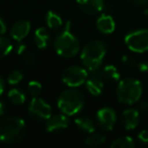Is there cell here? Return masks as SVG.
Returning a JSON list of instances; mask_svg holds the SVG:
<instances>
[{"label":"cell","instance_id":"obj_19","mask_svg":"<svg viewBox=\"0 0 148 148\" xmlns=\"http://www.w3.org/2000/svg\"><path fill=\"white\" fill-rule=\"evenodd\" d=\"M46 23H47L48 27L51 29H59L63 25V21H62L61 16L52 10H50L47 13Z\"/></svg>","mask_w":148,"mask_h":148},{"label":"cell","instance_id":"obj_34","mask_svg":"<svg viewBox=\"0 0 148 148\" xmlns=\"http://www.w3.org/2000/svg\"><path fill=\"white\" fill-rule=\"evenodd\" d=\"M25 50H27V47H25V45H19L18 47H17V54H18V55H21Z\"/></svg>","mask_w":148,"mask_h":148},{"label":"cell","instance_id":"obj_17","mask_svg":"<svg viewBox=\"0 0 148 148\" xmlns=\"http://www.w3.org/2000/svg\"><path fill=\"white\" fill-rule=\"evenodd\" d=\"M75 125L79 130L84 133H92L95 132V123L92 119L88 117H78L75 119Z\"/></svg>","mask_w":148,"mask_h":148},{"label":"cell","instance_id":"obj_21","mask_svg":"<svg viewBox=\"0 0 148 148\" xmlns=\"http://www.w3.org/2000/svg\"><path fill=\"white\" fill-rule=\"evenodd\" d=\"M135 146L133 138L130 136H122L119 137L111 144L112 148H133Z\"/></svg>","mask_w":148,"mask_h":148},{"label":"cell","instance_id":"obj_3","mask_svg":"<svg viewBox=\"0 0 148 148\" xmlns=\"http://www.w3.org/2000/svg\"><path fill=\"white\" fill-rule=\"evenodd\" d=\"M107 54V47L101 41L93 40L84 46L81 51L80 59L88 71L99 69Z\"/></svg>","mask_w":148,"mask_h":148},{"label":"cell","instance_id":"obj_13","mask_svg":"<svg viewBox=\"0 0 148 148\" xmlns=\"http://www.w3.org/2000/svg\"><path fill=\"white\" fill-rule=\"evenodd\" d=\"M140 121L139 111L137 109H128L123 112L122 124L126 130H133L138 126Z\"/></svg>","mask_w":148,"mask_h":148},{"label":"cell","instance_id":"obj_6","mask_svg":"<svg viewBox=\"0 0 148 148\" xmlns=\"http://www.w3.org/2000/svg\"><path fill=\"white\" fill-rule=\"evenodd\" d=\"M88 72L77 65L69 66L62 73V81L69 87H78L85 83Z\"/></svg>","mask_w":148,"mask_h":148},{"label":"cell","instance_id":"obj_7","mask_svg":"<svg viewBox=\"0 0 148 148\" xmlns=\"http://www.w3.org/2000/svg\"><path fill=\"white\" fill-rule=\"evenodd\" d=\"M125 43L135 53L148 51V29H136L129 33L125 37Z\"/></svg>","mask_w":148,"mask_h":148},{"label":"cell","instance_id":"obj_23","mask_svg":"<svg viewBox=\"0 0 148 148\" xmlns=\"http://www.w3.org/2000/svg\"><path fill=\"white\" fill-rule=\"evenodd\" d=\"M13 49L11 41L6 37H0V59L6 57Z\"/></svg>","mask_w":148,"mask_h":148},{"label":"cell","instance_id":"obj_10","mask_svg":"<svg viewBox=\"0 0 148 148\" xmlns=\"http://www.w3.org/2000/svg\"><path fill=\"white\" fill-rule=\"evenodd\" d=\"M105 82L106 81L101 75V69H97L89 71L85 84L89 93H91L92 95H99L103 92Z\"/></svg>","mask_w":148,"mask_h":148},{"label":"cell","instance_id":"obj_28","mask_svg":"<svg viewBox=\"0 0 148 148\" xmlns=\"http://www.w3.org/2000/svg\"><path fill=\"white\" fill-rule=\"evenodd\" d=\"M138 69L141 72H148V62L143 61L138 64Z\"/></svg>","mask_w":148,"mask_h":148},{"label":"cell","instance_id":"obj_1","mask_svg":"<svg viewBox=\"0 0 148 148\" xmlns=\"http://www.w3.org/2000/svg\"><path fill=\"white\" fill-rule=\"evenodd\" d=\"M27 125L21 118L7 116L0 119V142L5 144L19 143L27 135Z\"/></svg>","mask_w":148,"mask_h":148},{"label":"cell","instance_id":"obj_24","mask_svg":"<svg viewBox=\"0 0 148 148\" xmlns=\"http://www.w3.org/2000/svg\"><path fill=\"white\" fill-rule=\"evenodd\" d=\"M27 91L33 97H37L42 92V84L37 80H32L27 84Z\"/></svg>","mask_w":148,"mask_h":148},{"label":"cell","instance_id":"obj_11","mask_svg":"<svg viewBox=\"0 0 148 148\" xmlns=\"http://www.w3.org/2000/svg\"><path fill=\"white\" fill-rule=\"evenodd\" d=\"M69 119L65 114H57L53 115L47 120L46 130L50 133H59L66 130L69 126Z\"/></svg>","mask_w":148,"mask_h":148},{"label":"cell","instance_id":"obj_2","mask_svg":"<svg viewBox=\"0 0 148 148\" xmlns=\"http://www.w3.org/2000/svg\"><path fill=\"white\" fill-rule=\"evenodd\" d=\"M85 105V97L75 87L63 90L58 97L57 106L63 114L74 116L78 114Z\"/></svg>","mask_w":148,"mask_h":148},{"label":"cell","instance_id":"obj_16","mask_svg":"<svg viewBox=\"0 0 148 148\" xmlns=\"http://www.w3.org/2000/svg\"><path fill=\"white\" fill-rule=\"evenodd\" d=\"M34 41L39 49H46L50 41V34L46 27H40L35 32Z\"/></svg>","mask_w":148,"mask_h":148},{"label":"cell","instance_id":"obj_33","mask_svg":"<svg viewBox=\"0 0 148 148\" xmlns=\"http://www.w3.org/2000/svg\"><path fill=\"white\" fill-rule=\"evenodd\" d=\"M4 89H5V81H4V79H3V77L0 75V95L3 93Z\"/></svg>","mask_w":148,"mask_h":148},{"label":"cell","instance_id":"obj_31","mask_svg":"<svg viewBox=\"0 0 148 148\" xmlns=\"http://www.w3.org/2000/svg\"><path fill=\"white\" fill-rule=\"evenodd\" d=\"M5 112H6V105H5L4 101L0 99V117L4 115Z\"/></svg>","mask_w":148,"mask_h":148},{"label":"cell","instance_id":"obj_4","mask_svg":"<svg viewBox=\"0 0 148 148\" xmlns=\"http://www.w3.org/2000/svg\"><path fill=\"white\" fill-rule=\"evenodd\" d=\"M54 48L56 53L63 58H72L78 54L80 44L70 32V21H67L65 29L54 40Z\"/></svg>","mask_w":148,"mask_h":148},{"label":"cell","instance_id":"obj_8","mask_svg":"<svg viewBox=\"0 0 148 148\" xmlns=\"http://www.w3.org/2000/svg\"><path fill=\"white\" fill-rule=\"evenodd\" d=\"M29 114L34 120L47 121L52 116V108L49 103L39 97H33L29 107Z\"/></svg>","mask_w":148,"mask_h":148},{"label":"cell","instance_id":"obj_15","mask_svg":"<svg viewBox=\"0 0 148 148\" xmlns=\"http://www.w3.org/2000/svg\"><path fill=\"white\" fill-rule=\"evenodd\" d=\"M97 27L103 34H112L115 31L116 23L114 18L109 14H103L97 21Z\"/></svg>","mask_w":148,"mask_h":148},{"label":"cell","instance_id":"obj_22","mask_svg":"<svg viewBox=\"0 0 148 148\" xmlns=\"http://www.w3.org/2000/svg\"><path fill=\"white\" fill-rule=\"evenodd\" d=\"M85 145L90 146V147H97V146L103 145L106 142V136L101 133H90V135L85 139Z\"/></svg>","mask_w":148,"mask_h":148},{"label":"cell","instance_id":"obj_32","mask_svg":"<svg viewBox=\"0 0 148 148\" xmlns=\"http://www.w3.org/2000/svg\"><path fill=\"white\" fill-rule=\"evenodd\" d=\"M130 1H131V2L133 3V4L138 5V6H141V5L146 4L148 0H130Z\"/></svg>","mask_w":148,"mask_h":148},{"label":"cell","instance_id":"obj_14","mask_svg":"<svg viewBox=\"0 0 148 148\" xmlns=\"http://www.w3.org/2000/svg\"><path fill=\"white\" fill-rule=\"evenodd\" d=\"M80 9L87 14H97L103 9V0H76Z\"/></svg>","mask_w":148,"mask_h":148},{"label":"cell","instance_id":"obj_20","mask_svg":"<svg viewBox=\"0 0 148 148\" xmlns=\"http://www.w3.org/2000/svg\"><path fill=\"white\" fill-rule=\"evenodd\" d=\"M25 93L19 88H12L8 92V99L11 103L15 106H21L25 101Z\"/></svg>","mask_w":148,"mask_h":148},{"label":"cell","instance_id":"obj_29","mask_svg":"<svg viewBox=\"0 0 148 148\" xmlns=\"http://www.w3.org/2000/svg\"><path fill=\"white\" fill-rule=\"evenodd\" d=\"M147 109H148V103L146 101H140V103H138L137 110L139 112H146Z\"/></svg>","mask_w":148,"mask_h":148},{"label":"cell","instance_id":"obj_5","mask_svg":"<svg viewBox=\"0 0 148 148\" xmlns=\"http://www.w3.org/2000/svg\"><path fill=\"white\" fill-rule=\"evenodd\" d=\"M143 87L139 80L135 78H126L119 82L117 87V97L124 105H133L141 99Z\"/></svg>","mask_w":148,"mask_h":148},{"label":"cell","instance_id":"obj_30","mask_svg":"<svg viewBox=\"0 0 148 148\" xmlns=\"http://www.w3.org/2000/svg\"><path fill=\"white\" fill-rule=\"evenodd\" d=\"M5 33H6V25H5L2 17H0V35H3Z\"/></svg>","mask_w":148,"mask_h":148},{"label":"cell","instance_id":"obj_26","mask_svg":"<svg viewBox=\"0 0 148 148\" xmlns=\"http://www.w3.org/2000/svg\"><path fill=\"white\" fill-rule=\"evenodd\" d=\"M21 56H23V62H25L27 65H29V66H34V65H35L36 56H35V54H34V53L29 52V50H25V51L21 54Z\"/></svg>","mask_w":148,"mask_h":148},{"label":"cell","instance_id":"obj_27","mask_svg":"<svg viewBox=\"0 0 148 148\" xmlns=\"http://www.w3.org/2000/svg\"><path fill=\"white\" fill-rule=\"evenodd\" d=\"M138 139L143 143H148V129L142 130L139 134H138Z\"/></svg>","mask_w":148,"mask_h":148},{"label":"cell","instance_id":"obj_18","mask_svg":"<svg viewBox=\"0 0 148 148\" xmlns=\"http://www.w3.org/2000/svg\"><path fill=\"white\" fill-rule=\"evenodd\" d=\"M105 81H118L120 78V73L118 69L113 65H107L101 69Z\"/></svg>","mask_w":148,"mask_h":148},{"label":"cell","instance_id":"obj_12","mask_svg":"<svg viewBox=\"0 0 148 148\" xmlns=\"http://www.w3.org/2000/svg\"><path fill=\"white\" fill-rule=\"evenodd\" d=\"M29 32H31V23H29V21H25V19H21V21H17L12 25V27L10 29V36L13 40L21 42L25 38L27 37Z\"/></svg>","mask_w":148,"mask_h":148},{"label":"cell","instance_id":"obj_9","mask_svg":"<svg viewBox=\"0 0 148 148\" xmlns=\"http://www.w3.org/2000/svg\"><path fill=\"white\" fill-rule=\"evenodd\" d=\"M117 121L116 112L111 108H103L97 113V126L103 131H111Z\"/></svg>","mask_w":148,"mask_h":148},{"label":"cell","instance_id":"obj_25","mask_svg":"<svg viewBox=\"0 0 148 148\" xmlns=\"http://www.w3.org/2000/svg\"><path fill=\"white\" fill-rule=\"evenodd\" d=\"M23 78V74L19 70H14V71L10 72L7 77V82L10 85H15L17 83H19Z\"/></svg>","mask_w":148,"mask_h":148}]
</instances>
